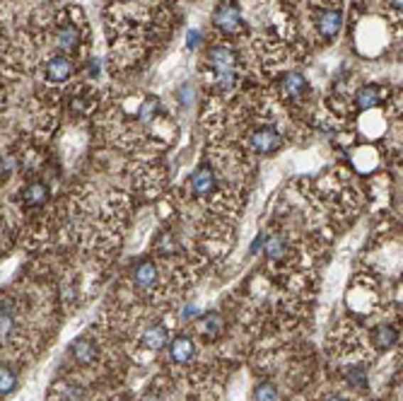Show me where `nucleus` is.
<instances>
[{"label": "nucleus", "instance_id": "1", "mask_svg": "<svg viewBox=\"0 0 403 401\" xmlns=\"http://www.w3.org/2000/svg\"><path fill=\"white\" fill-rule=\"evenodd\" d=\"M208 65H210V73L215 77V87L220 92H230L237 85V51L227 44H215L208 53Z\"/></svg>", "mask_w": 403, "mask_h": 401}, {"label": "nucleus", "instance_id": "2", "mask_svg": "<svg viewBox=\"0 0 403 401\" xmlns=\"http://www.w3.org/2000/svg\"><path fill=\"white\" fill-rule=\"evenodd\" d=\"M213 24H215L217 32L225 34V36L240 34L244 29V20H242V12H240V8H237V3H232V0H222V3L215 8V12H213Z\"/></svg>", "mask_w": 403, "mask_h": 401}, {"label": "nucleus", "instance_id": "3", "mask_svg": "<svg viewBox=\"0 0 403 401\" xmlns=\"http://www.w3.org/2000/svg\"><path fill=\"white\" fill-rule=\"evenodd\" d=\"M340 27H343V12H340L338 5H321L316 10V17H314V29L321 39L331 41L338 36Z\"/></svg>", "mask_w": 403, "mask_h": 401}, {"label": "nucleus", "instance_id": "4", "mask_svg": "<svg viewBox=\"0 0 403 401\" xmlns=\"http://www.w3.org/2000/svg\"><path fill=\"white\" fill-rule=\"evenodd\" d=\"M46 70V80L51 82H65L70 80V75L75 73V63L70 60L68 53H53L44 65Z\"/></svg>", "mask_w": 403, "mask_h": 401}, {"label": "nucleus", "instance_id": "5", "mask_svg": "<svg viewBox=\"0 0 403 401\" xmlns=\"http://www.w3.org/2000/svg\"><path fill=\"white\" fill-rule=\"evenodd\" d=\"M249 145H252L259 155H271L283 145V138H280V133L276 129H259L256 133H252Z\"/></svg>", "mask_w": 403, "mask_h": 401}, {"label": "nucleus", "instance_id": "6", "mask_svg": "<svg viewBox=\"0 0 403 401\" xmlns=\"http://www.w3.org/2000/svg\"><path fill=\"white\" fill-rule=\"evenodd\" d=\"M215 172H213L208 165H200L196 172L191 174V181H188V186H191V191L196 193V196H208V193H213L215 189Z\"/></svg>", "mask_w": 403, "mask_h": 401}, {"label": "nucleus", "instance_id": "7", "mask_svg": "<svg viewBox=\"0 0 403 401\" xmlns=\"http://www.w3.org/2000/svg\"><path fill=\"white\" fill-rule=\"evenodd\" d=\"M133 283H136V288L140 290H152L157 285V278H160V273H157V266L152 264V261H140L136 264V269H133Z\"/></svg>", "mask_w": 403, "mask_h": 401}, {"label": "nucleus", "instance_id": "8", "mask_svg": "<svg viewBox=\"0 0 403 401\" xmlns=\"http://www.w3.org/2000/svg\"><path fill=\"white\" fill-rule=\"evenodd\" d=\"M280 90H283V95L290 97V100H300V97L309 90V85H307V80H304L302 73L290 70L280 77Z\"/></svg>", "mask_w": 403, "mask_h": 401}, {"label": "nucleus", "instance_id": "9", "mask_svg": "<svg viewBox=\"0 0 403 401\" xmlns=\"http://www.w3.org/2000/svg\"><path fill=\"white\" fill-rule=\"evenodd\" d=\"M169 355H172L174 363H181V365H186V363L193 360V355H196V346L188 336H176L172 343H169Z\"/></svg>", "mask_w": 403, "mask_h": 401}, {"label": "nucleus", "instance_id": "10", "mask_svg": "<svg viewBox=\"0 0 403 401\" xmlns=\"http://www.w3.org/2000/svg\"><path fill=\"white\" fill-rule=\"evenodd\" d=\"M70 355L72 360H77L80 365H90V363L97 360V346L90 341V338H77V341L70 346Z\"/></svg>", "mask_w": 403, "mask_h": 401}, {"label": "nucleus", "instance_id": "11", "mask_svg": "<svg viewBox=\"0 0 403 401\" xmlns=\"http://www.w3.org/2000/svg\"><path fill=\"white\" fill-rule=\"evenodd\" d=\"M22 200L27 205H32V208H39V205H44L48 200V186L44 181H32V184L22 191Z\"/></svg>", "mask_w": 403, "mask_h": 401}, {"label": "nucleus", "instance_id": "12", "mask_svg": "<svg viewBox=\"0 0 403 401\" xmlns=\"http://www.w3.org/2000/svg\"><path fill=\"white\" fill-rule=\"evenodd\" d=\"M382 102V90L377 85H367V87L358 90L355 95V107L358 109H375Z\"/></svg>", "mask_w": 403, "mask_h": 401}, {"label": "nucleus", "instance_id": "13", "mask_svg": "<svg viewBox=\"0 0 403 401\" xmlns=\"http://www.w3.org/2000/svg\"><path fill=\"white\" fill-rule=\"evenodd\" d=\"M143 343L148 346L150 351H162L167 346V329L160 324H152L150 329H145L143 333Z\"/></svg>", "mask_w": 403, "mask_h": 401}, {"label": "nucleus", "instance_id": "14", "mask_svg": "<svg viewBox=\"0 0 403 401\" xmlns=\"http://www.w3.org/2000/svg\"><path fill=\"white\" fill-rule=\"evenodd\" d=\"M396 329H392L389 324H382V326H377L375 331H372V341H375V346L380 351H387V348H392V346L396 343Z\"/></svg>", "mask_w": 403, "mask_h": 401}, {"label": "nucleus", "instance_id": "15", "mask_svg": "<svg viewBox=\"0 0 403 401\" xmlns=\"http://www.w3.org/2000/svg\"><path fill=\"white\" fill-rule=\"evenodd\" d=\"M348 385L355 387V390H367V373H365V368H353L348 373Z\"/></svg>", "mask_w": 403, "mask_h": 401}, {"label": "nucleus", "instance_id": "16", "mask_svg": "<svg viewBox=\"0 0 403 401\" xmlns=\"http://www.w3.org/2000/svg\"><path fill=\"white\" fill-rule=\"evenodd\" d=\"M285 257V245L280 240H276V237H273V240H268V245H266V259L271 261H280Z\"/></svg>", "mask_w": 403, "mask_h": 401}, {"label": "nucleus", "instance_id": "17", "mask_svg": "<svg viewBox=\"0 0 403 401\" xmlns=\"http://www.w3.org/2000/svg\"><path fill=\"white\" fill-rule=\"evenodd\" d=\"M0 378H3V385H0V394H3V397H8V394L15 392L17 378H15V373H12L10 368H5V365H3V373H0Z\"/></svg>", "mask_w": 403, "mask_h": 401}, {"label": "nucleus", "instance_id": "18", "mask_svg": "<svg viewBox=\"0 0 403 401\" xmlns=\"http://www.w3.org/2000/svg\"><path fill=\"white\" fill-rule=\"evenodd\" d=\"M203 329H205V333L210 338H215L217 336V331H220V317L215 312H208L205 317H203Z\"/></svg>", "mask_w": 403, "mask_h": 401}, {"label": "nucleus", "instance_id": "19", "mask_svg": "<svg viewBox=\"0 0 403 401\" xmlns=\"http://www.w3.org/2000/svg\"><path fill=\"white\" fill-rule=\"evenodd\" d=\"M254 397L256 399H276L278 390H276V385H273V382H261V385L254 390Z\"/></svg>", "mask_w": 403, "mask_h": 401}, {"label": "nucleus", "instance_id": "20", "mask_svg": "<svg viewBox=\"0 0 403 401\" xmlns=\"http://www.w3.org/2000/svg\"><path fill=\"white\" fill-rule=\"evenodd\" d=\"M12 169H15V157H5V160H3V179L10 177Z\"/></svg>", "mask_w": 403, "mask_h": 401}, {"label": "nucleus", "instance_id": "21", "mask_svg": "<svg viewBox=\"0 0 403 401\" xmlns=\"http://www.w3.org/2000/svg\"><path fill=\"white\" fill-rule=\"evenodd\" d=\"M389 8L394 12H399V15H403V0H389Z\"/></svg>", "mask_w": 403, "mask_h": 401}, {"label": "nucleus", "instance_id": "22", "mask_svg": "<svg viewBox=\"0 0 403 401\" xmlns=\"http://www.w3.org/2000/svg\"><path fill=\"white\" fill-rule=\"evenodd\" d=\"M196 41H200V36L196 34V32H191V34H188V46H196Z\"/></svg>", "mask_w": 403, "mask_h": 401}]
</instances>
